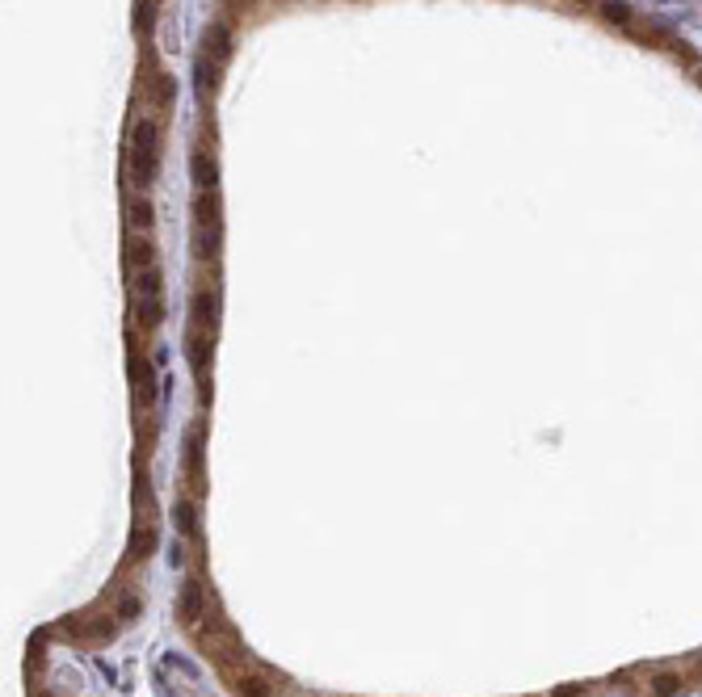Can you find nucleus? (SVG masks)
Instances as JSON below:
<instances>
[{
	"label": "nucleus",
	"instance_id": "nucleus-2",
	"mask_svg": "<svg viewBox=\"0 0 702 697\" xmlns=\"http://www.w3.org/2000/svg\"><path fill=\"white\" fill-rule=\"evenodd\" d=\"M215 244H219V198H215V189H198L194 193V248H198V261L215 256Z\"/></svg>",
	"mask_w": 702,
	"mask_h": 697
},
{
	"label": "nucleus",
	"instance_id": "nucleus-13",
	"mask_svg": "<svg viewBox=\"0 0 702 697\" xmlns=\"http://www.w3.org/2000/svg\"><path fill=\"white\" fill-rule=\"evenodd\" d=\"M576 693H585V685H572V689H560L555 697H576Z\"/></svg>",
	"mask_w": 702,
	"mask_h": 697
},
{
	"label": "nucleus",
	"instance_id": "nucleus-5",
	"mask_svg": "<svg viewBox=\"0 0 702 697\" xmlns=\"http://www.w3.org/2000/svg\"><path fill=\"white\" fill-rule=\"evenodd\" d=\"M177 618H181L189 630H198V626H202V618H210V609H206V597H202V584H198V580H185V588H181V605H177Z\"/></svg>",
	"mask_w": 702,
	"mask_h": 697
},
{
	"label": "nucleus",
	"instance_id": "nucleus-1",
	"mask_svg": "<svg viewBox=\"0 0 702 697\" xmlns=\"http://www.w3.org/2000/svg\"><path fill=\"white\" fill-rule=\"evenodd\" d=\"M126 160H130V181L139 189H147L156 181V168H160V122L151 113H143L130 126V151H126Z\"/></svg>",
	"mask_w": 702,
	"mask_h": 697
},
{
	"label": "nucleus",
	"instance_id": "nucleus-9",
	"mask_svg": "<svg viewBox=\"0 0 702 697\" xmlns=\"http://www.w3.org/2000/svg\"><path fill=\"white\" fill-rule=\"evenodd\" d=\"M173 521H177V530H181L185 538L198 534V521H194V504H189V500H181V504L173 509Z\"/></svg>",
	"mask_w": 702,
	"mask_h": 697
},
{
	"label": "nucleus",
	"instance_id": "nucleus-6",
	"mask_svg": "<svg viewBox=\"0 0 702 697\" xmlns=\"http://www.w3.org/2000/svg\"><path fill=\"white\" fill-rule=\"evenodd\" d=\"M210 55H215V67L223 71V63H227V55H231V34H227L223 25H210L206 38H202V59H210Z\"/></svg>",
	"mask_w": 702,
	"mask_h": 697
},
{
	"label": "nucleus",
	"instance_id": "nucleus-12",
	"mask_svg": "<svg viewBox=\"0 0 702 697\" xmlns=\"http://www.w3.org/2000/svg\"><path fill=\"white\" fill-rule=\"evenodd\" d=\"M114 618H118V622H135V618H139V597H122V605H118Z\"/></svg>",
	"mask_w": 702,
	"mask_h": 697
},
{
	"label": "nucleus",
	"instance_id": "nucleus-3",
	"mask_svg": "<svg viewBox=\"0 0 702 697\" xmlns=\"http://www.w3.org/2000/svg\"><path fill=\"white\" fill-rule=\"evenodd\" d=\"M135 311H139V324H143V328H156V324L164 319V286H160L156 261H151V265H139V277H135Z\"/></svg>",
	"mask_w": 702,
	"mask_h": 697
},
{
	"label": "nucleus",
	"instance_id": "nucleus-7",
	"mask_svg": "<svg viewBox=\"0 0 702 697\" xmlns=\"http://www.w3.org/2000/svg\"><path fill=\"white\" fill-rule=\"evenodd\" d=\"M686 689V677L682 672H656L652 681H648V693L652 697H673Z\"/></svg>",
	"mask_w": 702,
	"mask_h": 697
},
{
	"label": "nucleus",
	"instance_id": "nucleus-8",
	"mask_svg": "<svg viewBox=\"0 0 702 697\" xmlns=\"http://www.w3.org/2000/svg\"><path fill=\"white\" fill-rule=\"evenodd\" d=\"M194 181L198 189H215V160L206 151H194Z\"/></svg>",
	"mask_w": 702,
	"mask_h": 697
},
{
	"label": "nucleus",
	"instance_id": "nucleus-4",
	"mask_svg": "<svg viewBox=\"0 0 702 697\" xmlns=\"http://www.w3.org/2000/svg\"><path fill=\"white\" fill-rule=\"evenodd\" d=\"M227 681H231L236 697H274L278 693V685H274L265 672H257L252 664H236V668H227Z\"/></svg>",
	"mask_w": 702,
	"mask_h": 697
},
{
	"label": "nucleus",
	"instance_id": "nucleus-10",
	"mask_svg": "<svg viewBox=\"0 0 702 697\" xmlns=\"http://www.w3.org/2000/svg\"><path fill=\"white\" fill-rule=\"evenodd\" d=\"M602 13H606L610 21H619L623 29H631V25H635V17H631V8H627L623 0H602Z\"/></svg>",
	"mask_w": 702,
	"mask_h": 697
},
{
	"label": "nucleus",
	"instance_id": "nucleus-11",
	"mask_svg": "<svg viewBox=\"0 0 702 697\" xmlns=\"http://www.w3.org/2000/svg\"><path fill=\"white\" fill-rule=\"evenodd\" d=\"M130 227L143 231V235L151 231V206H147V198H143V202H139V198L130 202Z\"/></svg>",
	"mask_w": 702,
	"mask_h": 697
}]
</instances>
